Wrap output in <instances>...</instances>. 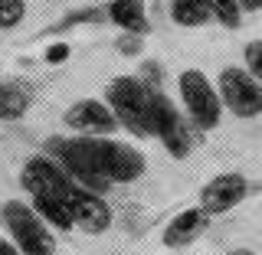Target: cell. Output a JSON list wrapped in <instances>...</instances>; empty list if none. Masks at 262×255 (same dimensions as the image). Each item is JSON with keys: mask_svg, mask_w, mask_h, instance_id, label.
<instances>
[{"mask_svg": "<svg viewBox=\"0 0 262 255\" xmlns=\"http://www.w3.org/2000/svg\"><path fill=\"white\" fill-rule=\"evenodd\" d=\"M190 128L193 125L184 118V111L161 88H151V95H147V134L158 137L167 147L170 157H187L190 154V147H193Z\"/></svg>", "mask_w": 262, "mask_h": 255, "instance_id": "6da1fadb", "label": "cell"}, {"mask_svg": "<svg viewBox=\"0 0 262 255\" xmlns=\"http://www.w3.org/2000/svg\"><path fill=\"white\" fill-rule=\"evenodd\" d=\"M177 92H180V105H184L187 121L196 131H213L223 118V102L216 95V85L210 82L207 72L200 69H184L177 76Z\"/></svg>", "mask_w": 262, "mask_h": 255, "instance_id": "7a4b0ae2", "label": "cell"}, {"mask_svg": "<svg viewBox=\"0 0 262 255\" xmlns=\"http://www.w3.org/2000/svg\"><path fill=\"white\" fill-rule=\"evenodd\" d=\"M85 141H89V154L95 160V170L108 183H135L147 170L144 154L135 144H125L112 134L108 137H85Z\"/></svg>", "mask_w": 262, "mask_h": 255, "instance_id": "3957f363", "label": "cell"}, {"mask_svg": "<svg viewBox=\"0 0 262 255\" xmlns=\"http://www.w3.org/2000/svg\"><path fill=\"white\" fill-rule=\"evenodd\" d=\"M147 95L151 88L138 76H115L105 88V105L112 108L118 128H128L131 134H147Z\"/></svg>", "mask_w": 262, "mask_h": 255, "instance_id": "277c9868", "label": "cell"}, {"mask_svg": "<svg viewBox=\"0 0 262 255\" xmlns=\"http://www.w3.org/2000/svg\"><path fill=\"white\" fill-rule=\"evenodd\" d=\"M4 223L10 239L23 255H56L53 229L36 216V210L23 200H7L4 203Z\"/></svg>", "mask_w": 262, "mask_h": 255, "instance_id": "5b68a950", "label": "cell"}, {"mask_svg": "<svg viewBox=\"0 0 262 255\" xmlns=\"http://www.w3.org/2000/svg\"><path fill=\"white\" fill-rule=\"evenodd\" d=\"M216 95L223 102L226 111H233L236 118H256L262 114V85L239 65H226L216 76Z\"/></svg>", "mask_w": 262, "mask_h": 255, "instance_id": "8992f818", "label": "cell"}, {"mask_svg": "<svg viewBox=\"0 0 262 255\" xmlns=\"http://www.w3.org/2000/svg\"><path fill=\"white\" fill-rule=\"evenodd\" d=\"M62 203H66V210H69V216H72V226L82 229V233L95 236V233H105V229L112 226V206L105 203V196L79 187L76 180L66 183Z\"/></svg>", "mask_w": 262, "mask_h": 255, "instance_id": "52a82bcc", "label": "cell"}, {"mask_svg": "<svg viewBox=\"0 0 262 255\" xmlns=\"http://www.w3.org/2000/svg\"><path fill=\"white\" fill-rule=\"evenodd\" d=\"M62 121L69 131L85 134V137H108L118 131V121H115L112 108L102 98H79V102H72L62 114Z\"/></svg>", "mask_w": 262, "mask_h": 255, "instance_id": "ba28073f", "label": "cell"}, {"mask_svg": "<svg viewBox=\"0 0 262 255\" xmlns=\"http://www.w3.org/2000/svg\"><path fill=\"white\" fill-rule=\"evenodd\" d=\"M249 193V183H246L243 174H216L213 180H207L200 190V210L210 216H226L229 210H236Z\"/></svg>", "mask_w": 262, "mask_h": 255, "instance_id": "9c48e42d", "label": "cell"}, {"mask_svg": "<svg viewBox=\"0 0 262 255\" xmlns=\"http://www.w3.org/2000/svg\"><path fill=\"white\" fill-rule=\"evenodd\" d=\"M20 183L27 187L30 196H59L62 200L69 174H66L49 154H33V157H27V164H23V170H20Z\"/></svg>", "mask_w": 262, "mask_h": 255, "instance_id": "30bf717a", "label": "cell"}, {"mask_svg": "<svg viewBox=\"0 0 262 255\" xmlns=\"http://www.w3.org/2000/svg\"><path fill=\"white\" fill-rule=\"evenodd\" d=\"M203 223H207V213H203L200 206H190V210H180L174 219H170L167 226H164V245L167 249H180V245L193 242L196 236H200Z\"/></svg>", "mask_w": 262, "mask_h": 255, "instance_id": "8fae6325", "label": "cell"}, {"mask_svg": "<svg viewBox=\"0 0 262 255\" xmlns=\"http://www.w3.org/2000/svg\"><path fill=\"white\" fill-rule=\"evenodd\" d=\"M105 13H108V20L115 23V27H121L125 33H135V36H144L147 33L144 0H112Z\"/></svg>", "mask_w": 262, "mask_h": 255, "instance_id": "7c38bea8", "label": "cell"}, {"mask_svg": "<svg viewBox=\"0 0 262 255\" xmlns=\"http://www.w3.org/2000/svg\"><path fill=\"white\" fill-rule=\"evenodd\" d=\"M30 206L36 210V216L43 219L49 229H59V233L76 229V226H72L69 210H66V203L59 200V196H30Z\"/></svg>", "mask_w": 262, "mask_h": 255, "instance_id": "4fadbf2b", "label": "cell"}, {"mask_svg": "<svg viewBox=\"0 0 262 255\" xmlns=\"http://www.w3.org/2000/svg\"><path fill=\"white\" fill-rule=\"evenodd\" d=\"M170 20L177 27L196 30L210 20V7H207V0H170Z\"/></svg>", "mask_w": 262, "mask_h": 255, "instance_id": "5bb4252c", "label": "cell"}, {"mask_svg": "<svg viewBox=\"0 0 262 255\" xmlns=\"http://www.w3.org/2000/svg\"><path fill=\"white\" fill-rule=\"evenodd\" d=\"M30 111V95L20 92L16 85L0 82V121H20Z\"/></svg>", "mask_w": 262, "mask_h": 255, "instance_id": "9a60e30c", "label": "cell"}, {"mask_svg": "<svg viewBox=\"0 0 262 255\" xmlns=\"http://www.w3.org/2000/svg\"><path fill=\"white\" fill-rule=\"evenodd\" d=\"M207 7H210V16L220 23V27H226V30H236L243 23L239 0H207Z\"/></svg>", "mask_w": 262, "mask_h": 255, "instance_id": "2e32d148", "label": "cell"}, {"mask_svg": "<svg viewBox=\"0 0 262 255\" xmlns=\"http://www.w3.org/2000/svg\"><path fill=\"white\" fill-rule=\"evenodd\" d=\"M243 69L262 85V39H249L243 46Z\"/></svg>", "mask_w": 262, "mask_h": 255, "instance_id": "e0dca14e", "label": "cell"}, {"mask_svg": "<svg viewBox=\"0 0 262 255\" xmlns=\"http://www.w3.org/2000/svg\"><path fill=\"white\" fill-rule=\"evenodd\" d=\"M27 0H0V30H10L23 20Z\"/></svg>", "mask_w": 262, "mask_h": 255, "instance_id": "ac0fdd59", "label": "cell"}, {"mask_svg": "<svg viewBox=\"0 0 262 255\" xmlns=\"http://www.w3.org/2000/svg\"><path fill=\"white\" fill-rule=\"evenodd\" d=\"M43 59H46L49 65L66 62V59H69V46H66V43H53V46H46V56H43Z\"/></svg>", "mask_w": 262, "mask_h": 255, "instance_id": "d6986e66", "label": "cell"}, {"mask_svg": "<svg viewBox=\"0 0 262 255\" xmlns=\"http://www.w3.org/2000/svg\"><path fill=\"white\" fill-rule=\"evenodd\" d=\"M118 49H121V56H138L141 53V39H138L135 33H128L125 39H118Z\"/></svg>", "mask_w": 262, "mask_h": 255, "instance_id": "ffe728a7", "label": "cell"}, {"mask_svg": "<svg viewBox=\"0 0 262 255\" xmlns=\"http://www.w3.org/2000/svg\"><path fill=\"white\" fill-rule=\"evenodd\" d=\"M0 255H23V252L16 249L13 239H4V236H0Z\"/></svg>", "mask_w": 262, "mask_h": 255, "instance_id": "44dd1931", "label": "cell"}, {"mask_svg": "<svg viewBox=\"0 0 262 255\" xmlns=\"http://www.w3.org/2000/svg\"><path fill=\"white\" fill-rule=\"evenodd\" d=\"M243 10H262V0H239Z\"/></svg>", "mask_w": 262, "mask_h": 255, "instance_id": "7402d4cb", "label": "cell"}]
</instances>
